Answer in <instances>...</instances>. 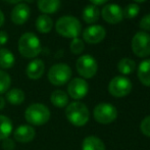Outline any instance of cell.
Masks as SVG:
<instances>
[{"instance_id":"obj_1","label":"cell","mask_w":150,"mask_h":150,"mask_svg":"<svg viewBox=\"0 0 150 150\" xmlns=\"http://www.w3.org/2000/svg\"><path fill=\"white\" fill-rule=\"evenodd\" d=\"M65 117L75 127H83L89 120V109L83 102L74 101L67 104L65 108Z\"/></svg>"},{"instance_id":"obj_2","label":"cell","mask_w":150,"mask_h":150,"mask_svg":"<svg viewBox=\"0 0 150 150\" xmlns=\"http://www.w3.org/2000/svg\"><path fill=\"white\" fill-rule=\"evenodd\" d=\"M51 112L45 104L33 103L27 107L25 111V119L31 126H43L50 120Z\"/></svg>"},{"instance_id":"obj_3","label":"cell","mask_w":150,"mask_h":150,"mask_svg":"<svg viewBox=\"0 0 150 150\" xmlns=\"http://www.w3.org/2000/svg\"><path fill=\"white\" fill-rule=\"evenodd\" d=\"M42 50L41 42L34 33H25L18 40V51L24 57L34 58Z\"/></svg>"},{"instance_id":"obj_4","label":"cell","mask_w":150,"mask_h":150,"mask_svg":"<svg viewBox=\"0 0 150 150\" xmlns=\"http://www.w3.org/2000/svg\"><path fill=\"white\" fill-rule=\"evenodd\" d=\"M55 30L59 35L65 38H78L81 34L82 25L75 16H65L58 18L55 24Z\"/></svg>"},{"instance_id":"obj_5","label":"cell","mask_w":150,"mask_h":150,"mask_svg":"<svg viewBox=\"0 0 150 150\" xmlns=\"http://www.w3.org/2000/svg\"><path fill=\"white\" fill-rule=\"evenodd\" d=\"M48 81L54 86H63L71 80V69L65 63H56L48 71Z\"/></svg>"},{"instance_id":"obj_6","label":"cell","mask_w":150,"mask_h":150,"mask_svg":"<svg viewBox=\"0 0 150 150\" xmlns=\"http://www.w3.org/2000/svg\"><path fill=\"white\" fill-rule=\"evenodd\" d=\"M93 117L99 124L108 125L115 122L117 119V110L115 106H113L110 103H99L98 105L95 106L94 110H93Z\"/></svg>"},{"instance_id":"obj_7","label":"cell","mask_w":150,"mask_h":150,"mask_svg":"<svg viewBox=\"0 0 150 150\" xmlns=\"http://www.w3.org/2000/svg\"><path fill=\"white\" fill-rule=\"evenodd\" d=\"M132 50L138 57L150 55V35L146 32H137L132 39Z\"/></svg>"},{"instance_id":"obj_8","label":"cell","mask_w":150,"mask_h":150,"mask_svg":"<svg viewBox=\"0 0 150 150\" xmlns=\"http://www.w3.org/2000/svg\"><path fill=\"white\" fill-rule=\"evenodd\" d=\"M76 67L79 75L82 76L84 79H91L96 75L98 64L93 56H91L90 54H85L77 59Z\"/></svg>"},{"instance_id":"obj_9","label":"cell","mask_w":150,"mask_h":150,"mask_svg":"<svg viewBox=\"0 0 150 150\" xmlns=\"http://www.w3.org/2000/svg\"><path fill=\"white\" fill-rule=\"evenodd\" d=\"M132 91V82L124 76H117L108 84V92L117 98L125 97Z\"/></svg>"},{"instance_id":"obj_10","label":"cell","mask_w":150,"mask_h":150,"mask_svg":"<svg viewBox=\"0 0 150 150\" xmlns=\"http://www.w3.org/2000/svg\"><path fill=\"white\" fill-rule=\"evenodd\" d=\"M89 85L83 78H75L67 85V93L75 100H80L87 95Z\"/></svg>"},{"instance_id":"obj_11","label":"cell","mask_w":150,"mask_h":150,"mask_svg":"<svg viewBox=\"0 0 150 150\" xmlns=\"http://www.w3.org/2000/svg\"><path fill=\"white\" fill-rule=\"evenodd\" d=\"M101 16L106 23L111 25L119 24L124 20L122 8L115 3L106 4L101 10Z\"/></svg>"},{"instance_id":"obj_12","label":"cell","mask_w":150,"mask_h":150,"mask_svg":"<svg viewBox=\"0 0 150 150\" xmlns=\"http://www.w3.org/2000/svg\"><path fill=\"white\" fill-rule=\"evenodd\" d=\"M106 31L100 25H92L83 32V39L89 44H97L103 41Z\"/></svg>"},{"instance_id":"obj_13","label":"cell","mask_w":150,"mask_h":150,"mask_svg":"<svg viewBox=\"0 0 150 150\" xmlns=\"http://www.w3.org/2000/svg\"><path fill=\"white\" fill-rule=\"evenodd\" d=\"M36 136V131L31 125H21L14 130L13 138L20 143H29Z\"/></svg>"},{"instance_id":"obj_14","label":"cell","mask_w":150,"mask_h":150,"mask_svg":"<svg viewBox=\"0 0 150 150\" xmlns=\"http://www.w3.org/2000/svg\"><path fill=\"white\" fill-rule=\"evenodd\" d=\"M31 9L27 4L18 3L11 11V21L16 25H24L29 20Z\"/></svg>"},{"instance_id":"obj_15","label":"cell","mask_w":150,"mask_h":150,"mask_svg":"<svg viewBox=\"0 0 150 150\" xmlns=\"http://www.w3.org/2000/svg\"><path fill=\"white\" fill-rule=\"evenodd\" d=\"M45 71V64L43 60L41 59H34L27 65L26 74L29 79L31 80H39L43 76Z\"/></svg>"},{"instance_id":"obj_16","label":"cell","mask_w":150,"mask_h":150,"mask_svg":"<svg viewBox=\"0 0 150 150\" xmlns=\"http://www.w3.org/2000/svg\"><path fill=\"white\" fill-rule=\"evenodd\" d=\"M82 150H105V145L96 136H88L82 142Z\"/></svg>"},{"instance_id":"obj_17","label":"cell","mask_w":150,"mask_h":150,"mask_svg":"<svg viewBox=\"0 0 150 150\" xmlns=\"http://www.w3.org/2000/svg\"><path fill=\"white\" fill-rule=\"evenodd\" d=\"M60 0H38V8L45 14L54 13L59 9Z\"/></svg>"},{"instance_id":"obj_18","label":"cell","mask_w":150,"mask_h":150,"mask_svg":"<svg viewBox=\"0 0 150 150\" xmlns=\"http://www.w3.org/2000/svg\"><path fill=\"white\" fill-rule=\"evenodd\" d=\"M82 16H83V20L85 23H87V24H94V23H96L99 20V16H100L99 8L97 6L93 5V4L87 5L83 9Z\"/></svg>"},{"instance_id":"obj_19","label":"cell","mask_w":150,"mask_h":150,"mask_svg":"<svg viewBox=\"0 0 150 150\" xmlns=\"http://www.w3.org/2000/svg\"><path fill=\"white\" fill-rule=\"evenodd\" d=\"M50 101L55 107L63 108L69 104V95L62 90H55L50 95Z\"/></svg>"},{"instance_id":"obj_20","label":"cell","mask_w":150,"mask_h":150,"mask_svg":"<svg viewBox=\"0 0 150 150\" xmlns=\"http://www.w3.org/2000/svg\"><path fill=\"white\" fill-rule=\"evenodd\" d=\"M138 78L144 86H150V59H145L139 64Z\"/></svg>"},{"instance_id":"obj_21","label":"cell","mask_w":150,"mask_h":150,"mask_svg":"<svg viewBox=\"0 0 150 150\" xmlns=\"http://www.w3.org/2000/svg\"><path fill=\"white\" fill-rule=\"evenodd\" d=\"M13 125L11 120L8 117L0 115V141L6 138H9L10 134L12 133Z\"/></svg>"},{"instance_id":"obj_22","label":"cell","mask_w":150,"mask_h":150,"mask_svg":"<svg viewBox=\"0 0 150 150\" xmlns=\"http://www.w3.org/2000/svg\"><path fill=\"white\" fill-rule=\"evenodd\" d=\"M52 27H53V22L52 18L47 14H41L38 16L37 21H36V28L37 30L42 34H47L51 31Z\"/></svg>"},{"instance_id":"obj_23","label":"cell","mask_w":150,"mask_h":150,"mask_svg":"<svg viewBox=\"0 0 150 150\" xmlns=\"http://www.w3.org/2000/svg\"><path fill=\"white\" fill-rule=\"evenodd\" d=\"M16 58L10 50L6 48H0V67L4 69H10L14 65Z\"/></svg>"},{"instance_id":"obj_24","label":"cell","mask_w":150,"mask_h":150,"mask_svg":"<svg viewBox=\"0 0 150 150\" xmlns=\"http://www.w3.org/2000/svg\"><path fill=\"white\" fill-rule=\"evenodd\" d=\"M26 95L22 89L14 88L6 92V100L12 105H20L25 101Z\"/></svg>"},{"instance_id":"obj_25","label":"cell","mask_w":150,"mask_h":150,"mask_svg":"<svg viewBox=\"0 0 150 150\" xmlns=\"http://www.w3.org/2000/svg\"><path fill=\"white\" fill-rule=\"evenodd\" d=\"M117 69L120 74L125 76L131 75L136 69V62L131 58H122L117 63Z\"/></svg>"},{"instance_id":"obj_26","label":"cell","mask_w":150,"mask_h":150,"mask_svg":"<svg viewBox=\"0 0 150 150\" xmlns=\"http://www.w3.org/2000/svg\"><path fill=\"white\" fill-rule=\"evenodd\" d=\"M11 85V78L6 71L0 69V95L6 93Z\"/></svg>"},{"instance_id":"obj_27","label":"cell","mask_w":150,"mask_h":150,"mask_svg":"<svg viewBox=\"0 0 150 150\" xmlns=\"http://www.w3.org/2000/svg\"><path fill=\"white\" fill-rule=\"evenodd\" d=\"M139 12H140V7L138 4L131 3L122 9V16H124V18H134L138 16Z\"/></svg>"},{"instance_id":"obj_28","label":"cell","mask_w":150,"mask_h":150,"mask_svg":"<svg viewBox=\"0 0 150 150\" xmlns=\"http://www.w3.org/2000/svg\"><path fill=\"white\" fill-rule=\"evenodd\" d=\"M69 48L74 54H81L85 49V44H84L83 40L79 39V38H74L71 42Z\"/></svg>"},{"instance_id":"obj_29","label":"cell","mask_w":150,"mask_h":150,"mask_svg":"<svg viewBox=\"0 0 150 150\" xmlns=\"http://www.w3.org/2000/svg\"><path fill=\"white\" fill-rule=\"evenodd\" d=\"M140 130L145 136L150 138V115H147L142 120L140 124Z\"/></svg>"},{"instance_id":"obj_30","label":"cell","mask_w":150,"mask_h":150,"mask_svg":"<svg viewBox=\"0 0 150 150\" xmlns=\"http://www.w3.org/2000/svg\"><path fill=\"white\" fill-rule=\"evenodd\" d=\"M139 26L142 29L143 32L144 31H150V13H147L146 16H144L141 18Z\"/></svg>"},{"instance_id":"obj_31","label":"cell","mask_w":150,"mask_h":150,"mask_svg":"<svg viewBox=\"0 0 150 150\" xmlns=\"http://www.w3.org/2000/svg\"><path fill=\"white\" fill-rule=\"evenodd\" d=\"M2 148L4 150H13L16 148V143L12 139L6 138L2 140Z\"/></svg>"},{"instance_id":"obj_32","label":"cell","mask_w":150,"mask_h":150,"mask_svg":"<svg viewBox=\"0 0 150 150\" xmlns=\"http://www.w3.org/2000/svg\"><path fill=\"white\" fill-rule=\"evenodd\" d=\"M8 41V35L6 32L0 31V46H3L7 43Z\"/></svg>"},{"instance_id":"obj_33","label":"cell","mask_w":150,"mask_h":150,"mask_svg":"<svg viewBox=\"0 0 150 150\" xmlns=\"http://www.w3.org/2000/svg\"><path fill=\"white\" fill-rule=\"evenodd\" d=\"M89 1L93 4V5L97 6V5H102V4L106 3L108 0H89Z\"/></svg>"},{"instance_id":"obj_34","label":"cell","mask_w":150,"mask_h":150,"mask_svg":"<svg viewBox=\"0 0 150 150\" xmlns=\"http://www.w3.org/2000/svg\"><path fill=\"white\" fill-rule=\"evenodd\" d=\"M5 104H6L5 99H4L3 97L1 96V95H0V110L4 109V107H5Z\"/></svg>"},{"instance_id":"obj_35","label":"cell","mask_w":150,"mask_h":150,"mask_svg":"<svg viewBox=\"0 0 150 150\" xmlns=\"http://www.w3.org/2000/svg\"><path fill=\"white\" fill-rule=\"evenodd\" d=\"M4 22H5V18H4V14L3 12L0 10V28H1L2 26H3Z\"/></svg>"},{"instance_id":"obj_36","label":"cell","mask_w":150,"mask_h":150,"mask_svg":"<svg viewBox=\"0 0 150 150\" xmlns=\"http://www.w3.org/2000/svg\"><path fill=\"white\" fill-rule=\"evenodd\" d=\"M4 1L8 2V3H11V4H18L23 1V0H4Z\"/></svg>"},{"instance_id":"obj_37","label":"cell","mask_w":150,"mask_h":150,"mask_svg":"<svg viewBox=\"0 0 150 150\" xmlns=\"http://www.w3.org/2000/svg\"><path fill=\"white\" fill-rule=\"evenodd\" d=\"M135 2H138V3H142V2H145L146 0H134Z\"/></svg>"},{"instance_id":"obj_38","label":"cell","mask_w":150,"mask_h":150,"mask_svg":"<svg viewBox=\"0 0 150 150\" xmlns=\"http://www.w3.org/2000/svg\"><path fill=\"white\" fill-rule=\"evenodd\" d=\"M26 1H27V2H33L34 0H26Z\"/></svg>"}]
</instances>
